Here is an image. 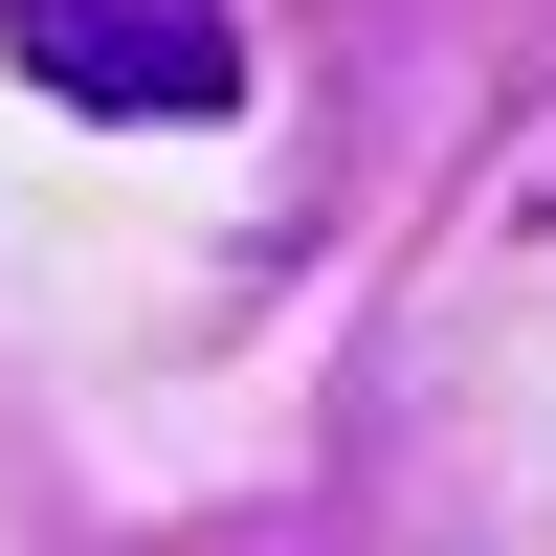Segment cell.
I'll use <instances>...</instances> for the list:
<instances>
[{
  "label": "cell",
  "instance_id": "cell-1",
  "mask_svg": "<svg viewBox=\"0 0 556 556\" xmlns=\"http://www.w3.org/2000/svg\"><path fill=\"white\" fill-rule=\"evenodd\" d=\"M0 67L112 134H223L245 112V0H0Z\"/></svg>",
  "mask_w": 556,
  "mask_h": 556
}]
</instances>
